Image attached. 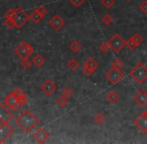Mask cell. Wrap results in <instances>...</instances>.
I'll list each match as a JSON object with an SVG mask.
<instances>
[{"label": "cell", "mask_w": 147, "mask_h": 144, "mask_svg": "<svg viewBox=\"0 0 147 144\" xmlns=\"http://www.w3.org/2000/svg\"><path fill=\"white\" fill-rule=\"evenodd\" d=\"M16 123L24 132H30L39 123V119L30 110L26 109L16 119Z\"/></svg>", "instance_id": "obj_1"}, {"label": "cell", "mask_w": 147, "mask_h": 144, "mask_svg": "<svg viewBox=\"0 0 147 144\" xmlns=\"http://www.w3.org/2000/svg\"><path fill=\"white\" fill-rule=\"evenodd\" d=\"M129 75L137 84H143L147 80V66L143 62H138L130 70Z\"/></svg>", "instance_id": "obj_2"}, {"label": "cell", "mask_w": 147, "mask_h": 144, "mask_svg": "<svg viewBox=\"0 0 147 144\" xmlns=\"http://www.w3.org/2000/svg\"><path fill=\"white\" fill-rule=\"evenodd\" d=\"M108 43L110 45V49L114 53H119L124 48V46H126V41L119 33H115L108 40Z\"/></svg>", "instance_id": "obj_3"}, {"label": "cell", "mask_w": 147, "mask_h": 144, "mask_svg": "<svg viewBox=\"0 0 147 144\" xmlns=\"http://www.w3.org/2000/svg\"><path fill=\"white\" fill-rule=\"evenodd\" d=\"M105 77L111 84H117L124 78V73L121 71V69L112 66L105 73Z\"/></svg>", "instance_id": "obj_4"}, {"label": "cell", "mask_w": 147, "mask_h": 144, "mask_svg": "<svg viewBox=\"0 0 147 144\" xmlns=\"http://www.w3.org/2000/svg\"><path fill=\"white\" fill-rule=\"evenodd\" d=\"M30 19V16L26 14V12L21 8H16V14L14 17V22H15L16 28H21L25 25V23Z\"/></svg>", "instance_id": "obj_5"}, {"label": "cell", "mask_w": 147, "mask_h": 144, "mask_svg": "<svg viewBox=\"0 0 147 144\" xmlns=\"http://www.w3.org/2000/svg\"><path fill=\"white\" fill-rule=\"evenodd\" d=\"M134 124L138 129L142 131L143 133L147 134V110L143 111L140 115H138L134 119Z\"/></svg>", "instance_id": "obj_6"}, {"label": "cell", "mask_w": 147, "mask_h": 144, "mask_svg": "<svg viewBox=\"0 0 147 144\" xmlns=\"http://www.w3.org/2000/svg\"><path fill=\"white\" fill-rule=\"evenodd\" d=\"M3 102L8 106V108H10L12 111H17L18 109L20 108L19 104H18V97L13 93V92L8 94V95L6 96L5 99H4Z\"/></svg>", "instance_id": "obj_7"}, {"label": "cell", "mask_w": 147, "mask_h": 144, "mask_svg": "<svg viewBox=\"0 0 147 144\" xmlns=\"http://www.w3.org/2000/svg\"><path fill=\"white\" fill-rule=\"evenodd\" d=\"M40 89L46 94L47 96H51L57 89V86L51 79H46L40 85Z\"/></svg>", "instance_id": "obj_8"}, {"label": "cell", "mask_w": 147, "mask_h": 144, "mask_svg": "<svg viewBox=\"0 0 147 144\" xmlns=\"http://www.w3.org/2000/svg\"><path fill=\"white\" fill-rule=\"evenodd\" d=\"M49 25H50L54 30L58 31V30H60L64 25H65V21H64V19L60 15L55 14V15L52 16V18L49 20Z\"/></svg>", "instance_id": "obj_9"}, {"label": "cell", "mask_w": 147, "mask_h": 144, "mask_svg": "<svg viewBox=\"0 0 147 144\" xmlns=\"http://www.w3.org/2000/svg\"><path fill=\"white\" fill-rule=\"evenodd\" d=\"M133 100L137 105L140 107H145L147 105V92L144 90L138 91L135 95L133 96Z\"/></svg>", "instance_id": "obj_10"}, {"label": "cell", "mask_w": 147, "mask_h": 144, "mask_svg": "<svg viewBox=\"0 0 147 144\" xmlns=\"http://www.w3.org/2000/svg\"><path fill=\"white\" fill-rule=\"evenodd\" d=\"M8 106L4 102H0V119H4L8 123L13 118V113L7 108Z\"/></svg>", "instance_id": "obj_11"}, {"label": "cell", "mask_w": 147, "mask_h": 144, "mask_svg": "<svg viewBox=\"0 0 147 144\" xmlns=\"http://www.w3.org/2000/svg\"><path fill=\"white\" fill-rule=\"evenodd\" d=\"M33 137H34V139L38 143H45L49 139L50 134H49L45 129L40 128V129H38L34 134H33Z\"/></svg>", "instance_id": "obj_12"}, {"label": "cell", "mask_w": 147, "mask_h": 144, "mask_svg": "<svg viewBox=\"0 0 147 144\" xmlns=\"http://www.w3.org/2000/svg\"><path fill=\"white\" fill-rule=\"evenodd\" d=\"M13 133V129L10 125H5V126H0V143H3L10 135Z\"/></svg>", "instance_id": "obj_13"}, {"label": "cell", "mask_w": 147, "mask_h": 144, "mask_svg": "<svg viewBox=\"0 0 147 144\" xmlns=\"http://www.w3.org/2000/svg\"><path fill=\"white\" fill-rule=\"evenodd\" d=\"M26 44H27V42H26V41H22V42H20L19 44L16 46V48L14 49V52H15V54H17L21 59L25 58V57H28L27 53H26V50H25Z\"/></svg>", "instance_id": "obj_14"}, {"label": "cell", "mask_w": 147, "mask_h": 144, "mask_svg": "<svg viewBox=\"0 0 147 144\" xmlns=\"http://www.w3.org/2000/svg\"><path fill=\"white\" fill-rule=\"evenodd\" d=\"M119 94L117 93L116 91H114V90H112V91H110L108 94L106 95V99L108 100L109 103L111 104H115L116 102L119 100Z\"/></svg>", "instance_id": "obj_15"}, {"label": "cell", "mask_w": 147, "mask_h": 144, "mask_svg": "<svg viewBox=\"0 0 147 144\" xmlns=\"http://www.w3.org/2000/svg\"><path fill=\"white\" fill-rule=\"evenodd\" d=\"M69 48H70V50H71L72 52H74V53H78V52H79V51L82 49V45L80 44L79 41L74 40V41H72V42L70 43Z\"/></svg>", "instance_id": "obj_16"}, {"label": "cell", "mask_w": 147, "mask_h": 144, "mask_svg": "<svg viewBox=\"0 0 147 144\" xmlns=\"http://www.w3.org/2000/svg\"><path fill=\"white\" fill-rule=\"evenodd\" d=\"M32 62H33V64H34L36 67H41L43 64H44L45 60H44V58H43L42 55H40V54H36L34 57H33Z\"/></svg>", "instance_id": "obj_17"}, {"label": "cell", "mask_w": 147, "mask_h": 144, "mask_svg": "<svg viewBox=\"0 0 147 144\" xmlns=\"http://www.w3.org/2000/svg\"><path fill=\"white\" fill-rule=\"evenodd\" d=\"M79 66H80L79 62H78V61L76 60L75 58H72V59H70V60L67 62V67L70 69V70H72V71H75V70H77V69L79 68Z\"/></svg>", "instance_id": "obj_18"}, {"label": "cell", "mask_w": 147, "mask_h": 144, "mask_svg": "<svg viewBox=\"0 0 147 144\" xmlns=\"http://www.w3.org/2000/svg\"><path fill=\"white\" fill-rule=\"evenodd\" d=\"M42 18H43V16L37 11V9H35L34 11L30 14V19L32 20L34 23H39V22L42 20Z\"/></svg>", "instance_id": "obj_19"}, {"label": "cell", "mask_w": 147, "mask_h": 144, "mask_svg": "<svg viewBox=\"0 0 147 144\" xmlns=\"http://www.w3.org/2000/svg\"><path fill=\"white\" fill-rule=\"evenodd\" d=\"M84 64L87 65V66L91 67V68L93 69H96L97 67H98V63H97V61L95 60L93 57H89V58L86 59V61L84 62Z\"/></svg>", "instance_id": "obj_20"}, {"label": "cell", "mask_w": 147, "mask_h": 144, "mask_svg": "<svg viewBox=\"0 0 147 144\" xmlns=\"http://www.w3.org/2000/svg\"><path fill=\"white\" fill-rule=\"evenodd\" d=\"M56 104L61 108L65 107V106L68 104V98L65 97V96H63V95H61L60 97H58L56 99Z\"/></svg>", "instance_id": "obj_21"}, {"label": "cell", "mask_w": 147, "mask_h": 144, "mask_svg": "<svg viewBox=\"0 0 147 144\" xmlns=\"http://www.w3.org/2000/svg\"><path fill=\"white\" fill-rule=\"evenodd\" d=\"M32 61L30 60L28 57H25V58H22L21 59V62H20V65L22 66V68H24V69H28V68H30V66H31V64H32Z\"/></svg>", "instance_id": "obj_22"}, {"label": "cell", "mask_w": 147, "mask_h": 144, "mask_svg": "<svg viewBox=\"0 0 147 144\" xmlns=\"http://www.w3.org/2000/svg\"><path fill=\"white\" fill-rule=\"evenodd\" d=\"M94 121H95V123L98 125L103 124L105 121V116L102 114V113H97V114L94 116Z\"/></svg>", "instance_id": "obj_23"}, {"label": "cell", "mask_w": 147, "mask_h": 144, "mask_svg": "<svg viewBox=\"0 0 147 144\" xmlns=\"http://www.w3.org/2000/svg\"><path fill=\"white\" fill-rule=\"evenodd\" d=\"M99 49L102 53H106L107 51L110 49V45H109L108 41H103L99 44Z\"/></svg>", "instance_id": "obj_24"}, {"label": "cell", "mask_w": 147, "mask_h": 144, "mask_svg": "<svg viewBox=\"0 0 147 144\" xmlns=\"http://www.w3.org/2000/svg\"><path fill=\"white\" fill-rule=\"evenodd\" d=\"M101 21H102V23L104 24V25H110L113 22V17L110 14H105L102 17V19H101Z\"/></svg>", "instance_id": "obj_25"}, {"label": "cell", "mask_w": 147, "mask_h": 144, "mask_svg": "<svg viewBox=\"0 0 147 144\" xmlns=\"http://www.w3.org/2000/svg\"><path fill=\"white\" fill-rule=\"evenodd\" d=\"M126 46L128 47V48L130 49V50H134V49H136L138 47V45L136 44V42L133 40V39L130 37L129 39H128L127 41H126Z\"/></svg>", "instance_id": "obj_26"}, {"label": "cell", "mask_w": 147, "mask_h": 144, "mask_svg": "<svg viewBox=\"0 0 147 144\" xmlns=\"http://www.w3.org/2000/svg\"><path fill=\"white\" fill-rule=\"evenodd\" d=\"M82 71H83V73L85 74L86 76H91L93 73H94L95 69L91 68V67L87 66V65L83 64V67H82Z\"/></svg>", "instance_id": "obj_27"}, {"label": "cell", "mask_w": 147, "mask_h": 144, "mask_svg": "<svg viewBox=\"0 0 147 144\" xmlns=\"http://www.w3.org/2000/svg\"><path fill=\"white\" fill-rule=\"evenodd\" d=\"M114 3H115L114 0H101V4H102L103 7L106 8V9L111 8L113 5H114Z\"/></svg>", "instance_id": "obj_28"}, {"label": "cell", "mask_w": 147, "mask_h": 144, "mask_svg": "<svg viewBox=\"0 0 147 144\" xmlns=\"http://www.w3.org/2000/svg\"><path fill=\"white\" fill-rule=\"evenodd\" d=\"M131 38L133 39L134 41L136 42V44L139 46L140 44H142L143 43V41H144V39L142 38V36L140 35V34H138V33H135V34H133V35L131 36Z\"/></svg>", "instance_id": "obj_29"}, {"label": "cell", "mask_w": 147, "mask_h": 144, "mask_svg": "<svg viewBox=\"0 0 147 144\" xmlns=\"http://www.w3.org/2000/svg\"><path fill=\"white\" fill-rule=\"evenodd\" d=\"M15 14H16V9H8L5 12L4 16H5V18H8V19H14Z\"/></svg>", "instance_id": "obj_30"}, {"label": "cell", "mask_w": 147, "mask_h": 144, "mask_svg": "<svg viewBox=\"0 0 147 144\" xmlns=\"http://www.w3.org/2000/svg\"><path fill=\"white\" fill-rule=\"evenodd\" d=\"M61 94L63 96H65V97L69 98V97H71V96H72L73 91H72V89L70 87H65V88H63V89H62Z\"/></svg>", "instance_id": "obj_31"}, {"label": "cell", "mask_w": 147, "mask_h": 144, "mask_svg": "<svg viewBox=\"0 0 147 144\" xmlns=\"http://www.w3.org/2000/svg\"><path fill=\"white\" fill-rule=\"evenodd\" d=\"M4 25H5L6 28H8V29H12L13 27H15L14 19H8V18H6L5 21H4Z\"/></svg>", "instance_id": "obj_32"}, {"label": "cell", "mask_w": 147, "mask_h": 144, "mask_svg": "<svg viewBox=\"0 0 147 144\" xmlns=\"http://www.w3.org/2000/svg\"><path fill=\"white\" fill-rule=\"evenodd\" d=\"M112 66H113V67H116V68L121 69L122 67L124 66V62L121 60V59L116 58V59H114V60H113V62H112Z\"/></svg>", "instance_id": "obj_33"}, {"label": "cell", "mask_w": 147, "mask_h": 144, "mask_svg": "<svg viewBox=\"0 0 147 144\" xmlns=\"http://www.w3.org/2000/svg\"><path fill=\"white\" fill-rule=\"evenodd\" d=\"M13 93L15 94L17 97H21V96H25L26 95L25 91H24L23 89H21V88H17L16 90H14Z\"/></svg>", "instance_id": "obj_34"}, {"label": "cell", "mask_w": 147, "mask_h": 144, "mask_svg": "<svg viewBox=\"0 0 147 144\" xmlns=\"http://www.w3.org/2000/svg\"><path fill=\"white\" fill-rule=\"evenodd\" d=\"M36 9H37V11H38L39 13H40L41 15L43 16V17H44V16L47 14V9H46V7H45V6H43V5L38 6V7H37Z\"/></svg>", "instance_id": "obj_35"}, {"label": "cell", "mask_w": 147, "mask_h": 144, "mask_svg": "<svg viewBox=\"0 0 147 144\" xmlns=\"http://www.w3.org/2000/svg\"><path fill=\"white\" fill-rule=\"evenodd\" d=\"M139 9L141 10L143 13H147V1L146 0H143V1L139 4Z\"/></svg>", "instance_id": "obj_36"}, {"label": "cell", "mask_w": 147, "mask_h": 144, "mask_svg": "<svg viewBox=\"0 0 147 144\" xmlns=\"http://www.w3.org/2000/svg\"><path fill=\"white\" fill-rule=\"evenodd\" d=\"M26 102H27V97L25 96H21V97H18V104H19V106L21 107V106L25 105Z\"/></svg>", "instance_id": "obj_37"}, {"label": "cell", "mask_w": 147, "mask_h": 144, "mask_svg": "<svg viewBox=\"0 0 147 144\" xmlns=\"http://www.w3.org/2000/svg\"><path fill=\"white\" fill-rule=\"evenodd\" d=\"M69 1L71 2V4H73L75 7H79V6H81L82 4L84 3L85 0H69Z\"/></svg>", "instance_id": "obj_38"}, {"label": "cell", "mask_w": 147, "mask_h": 144, "mask_svg": "<svg viewBox=\"0 0 147 144\" xmlns=\"http://www.w3.org/2000/svg\"><path fill=\"white\" fill-rule=\"evenodd\" d=\"M25 50H26V53H27V55L29 56L30 54H32L33 53V51H34V49H33V47L31 46L30 44H26V47H25Z\"/></svg>", "instance_id": "obj_39"}, {"label": "cell", "mask_w": 147, "mask_h": 144, "mask_svg": "<svg viewBox=\"0 0 147 144\" xmlns=\"http://www.w3.org/2000/svg\"><path fill=\"white\" fill-rule=\"evenodd\" d=\"M128 1H130V0H128Z\"/></svg>", "instance_id": "obj_40"}]
</instances>
